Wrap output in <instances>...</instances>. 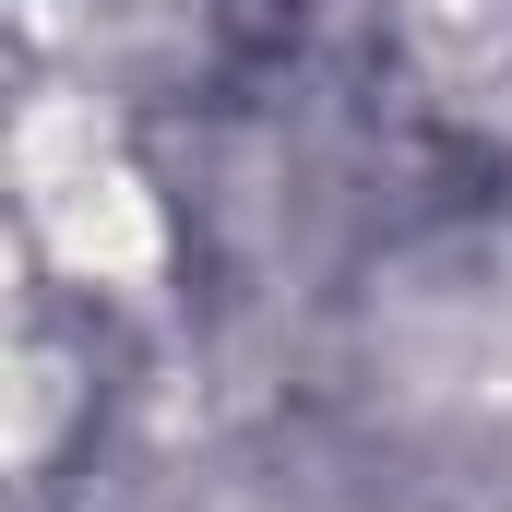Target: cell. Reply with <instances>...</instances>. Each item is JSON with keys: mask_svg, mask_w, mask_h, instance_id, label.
Instances as JSON below:
<instances>
[{"mask_svg": "<svg viewBox=\"0 0 512 512\" xmlns=\"http://www.w3.org/2000/svg\"><path fill=\"white\" fill-rule=\"evenodd\" d=\"M12 274L72 298L108 334H155L203 310V239L191 191L167 167L155 120H131L84 84L12 72Z\"/></svg>", "mask_w": 512, "mask_h": 512, "instance_id": "obj_1", "label": "cell"}]
</instances>
